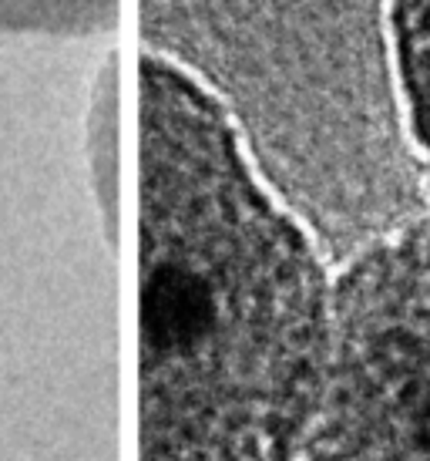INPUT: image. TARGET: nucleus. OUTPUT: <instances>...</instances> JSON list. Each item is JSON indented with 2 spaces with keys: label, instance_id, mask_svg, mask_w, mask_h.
I'll list each match as a JSON object with an SVG mask.
<instances>
[{
  "label": "nucleus",
  "instance_id": "1",
  "mask_svg": "<svg viewBox=\"0 0 430 461\" xmlns=\"http://www.w3.org/2000/svg\"><path fill=\"white\" fill-rule=\"evenodd\" d=\"M139 461H296L329 360L317 243L195 75L141 61Z\"/></svg>",
  "mask_w": 430,
  "mask_h": 461
},
{
  "label": "nucleus",
  "instance_id": "2",
  "mask_svg": "<svg viewBox=\"0 0 430 461\" xmlns=\"http://www.w3.org/2000/svg\"><path fill=\"white\" fill-rule=\"evenodd\" d=\"M296 461H430V219L370 240L329 286V360Z\"/></svg>",
  "mask_w": 430,
  "mask_h": 461
},
{
  "label": "nucleus",
  "instance_id": "3",
  "mask_svg": "<svg viewBox=\"0 0 430 461\" xmlns=\"http://www.w3.org/2000/svg\"><path fill=\"white\" fill-rule=\"evenodd\" d=\"M383 31L400 125L430 205V0H383Z\"/></svg>",
  "mask_w": 430,
  "mask_h": 461
},
{
  "label": "nucleus",
  "instance_id": "4",
  "mask_svg": "<svg viewBox=\"0 0 430 461\" xmlns=\"http://www.w3.org/2000/svg\"><path fill=\"white\" fill-rule=\"evenodd\" d=\"M118 0H0V31L81 41L114 31Z\"/></svg>",
  "mask_w": 430,
  "mask_h": 461
}]
</instances>
